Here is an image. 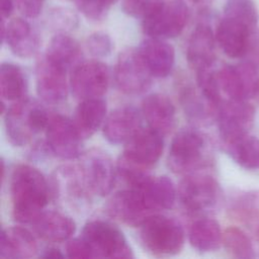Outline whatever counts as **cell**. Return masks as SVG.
I'll use <instances>...</instances> for the list:
<instances>
[{
    "mask_svg": "<svg viewBox=\"0 0 259 259\" xmlns=\"http://www.w3.org/2000/svg\"><path fill=\"white\" fill-rule=\"evenodd\" d=\"M10 191L13 217L22 224H32L49 201V184L45 176L29 165H18L13 170Z\"/></svg>",
    "mask_w": 259,
    "mask_h": 259,
    "instance_id": "1",
    "label": "cell"
},
{
    "mask_svg": "<svg viewBox=\"0 0 259 259\" xmlns=\"http://www.w3.org/2000/svg\"><path fill=\"white\" fill-rule=\"evenodd\" d=\"M50 115L35 100L23 98L13 102L5 112V127L10 142L15 146H24L32 138L46 131Z\"/></svg>",
    "mask_w": 259,
    "mask_h": 259,
    "instance_id": "2",
    "label": "cell"
},
{
    "mask_svg": "<svg viewBox=\"0 0 259 259\" xmlns=\"http://www.w3.org/2000/svg\"><path fill=\"white\" fill-rule=\"evenodd\" d=\"M184 231L176 220L162 214L150 217L140 226V240L144 248L155 256H173L184 245Z\"/></svg>",
    "mask_w": 259,
    "mask_h": 259,
    "instance_id": "3",
    "label": "cell"
},
{
    "mask_svg": "<svg viewBox=\"0 0 259 259\" xmlns=\"http://www.w3.org/2000/svg\"><path fill=\"white\" fill-rule=\"evenodd\" d=\"M204 150L205 141L199 132L193 128L181 130L172 140L168 166L177 174L196 172L205 162Z\"/></svg>",
    "mask_w": 259,
    "mask_h": 259,
    "instance_id": "4",
    "label": "cell"
},
{
    "mask_svg": "<svg viewBox=\"0 0 259 259\" xmlns=\"http://www.w3.org/2000/svg\"><path fill=\"white\" fill-rule=\"evenodd\" d=\"M82 238L89 244L94 257L125 259L134 257L122 232L106 221L88 222L83 228Z\"/></svg>",
    "mask_w": 259,
    "mask_h": 259,
    "instance_id": "5",
    "label": "cell"
},
{
    "mask_svg": "<svg viewBox=\"0 0 259 259\" xmlns=\"http://www.w3.org/2000/svg\"><path fill=\"white\" fill-rule=\"evenodd\" d=\"M189 17L186 4L181 0L162 2L143 18V30L149 37L167 39L178 36Z\"/></svg>",
    "mask_w": 259,
    "mask_h": 259,
    "instance_id": "6",
    "label": "cell"
},
{
    "mask_svg": "<svg viewBox=\"0 0 259 259\" xmlns=\"http://www.w3.org/2000/svg\"><path fill=\"white\" fill-rule=\"evenodd\" d=\"M152 75L139 50L127 49L117 58L114 79L120 91L128 95H140L152 85Z\"/></svg>",
    "mask_w": 259,
    "mask_h": 259,
    "instance_id": "7",
    "label": "cell"
},
{
    "mask_svg": "<svg viewBox=\"0 0 259 259\" xmlns=\"http://www.w3.org/2000/svg\"><path fill=\"white\" fill-rule=\"evenodd\" d=\"M221 91L229 99L248 100L259 93V67L244 61L235 66L226 65L217 71Z\"/></svg>",
    "mask_w": 259,
    "mask_h": 259,
    "instance_id": "8",
    "label": "cell"
},
{
    "mask_svg": "<svg viewBox=\"0 0 259 259\" xmlns=\"http://www.w3.org/2000/svg\"><path fill=\"white\" fill-rule=\"evenodd\" d=\"M178 196L190 212H200L212 207L219 197V185L209 174L192 172L179 184Z\"/></svg>",
    "mask_w": 259,
    "mask_h": 259,
    "instance_id": "9",
    "label": "cell"
},
{
    "mask_svg": "<svg viewBox=\"0 0 259 259\" xmlns=\"http://www.w3.org/2000/svg\"><path fill=\"white\" fill-rule=\"evenodd\" d=\"M108 85V68L98 60L82 62L71 71L70 87L77 99L100 98L107 91Z\"/></svg>",
    "mask_w": 259,
    "mask_h": 259,
    "instance_id": "10",
    "label": "cell"
},
{
    "mask_svg": "<svg viewBox=\"0 0 259 259\" xmlns=\"http://www.w3.org/2000/svg\"><path fill=\"white\" fill-rule=\"evenodd\" d=\"M106 208L112 218L131 227H140L150 217L158 213L143 193L132 187L114 193L108 200Z\"/></svg>",
    "mask_w": 259,
    "mask_h": 259,
    "instance_id": "11",
    "label": "cell"
},
{
    "mask_svg": "<svg viewBox=\"0 0 259 259\" xmlns=\"http://www.w3.org/2000/svg\"><path fill=\"white\" fill-rule=\"evenodd\" d=\"M47 146L59 158L74 159L81 154L82 137L72 119L62 114L50 116L46 128Z\"/></svg>",
    "mask_w": 259,
    "mask_h": 259,
    "instance_id": "12",
    "label": "cell"
},
{
    "mask_svg": "<svg viewBox=\"0 0 259 259\" xmlns=\"http://www.w3.org/2000/svg\"><path fill=\"white\" fill-rule=\"evenodd\" d=\"M218 125L223 143L248 134L255 117L254 107L241 99L222 101L218 108Z\"/></svg>",
    "mask_w": 259,
    "mask_h": 259,
    "instance_id": "13",
    "label": "cell"
},
{
    "mask_svg": "<svg viewBox=\"0 0 259 259\" xmlns=\"http://www.w3.org/2000/svg\"><path fill=\"white\" fill-rule=\"evenodd\" d=\"M80 168L92 194L105 196L115 183V169L110 157L101 150L93 149L83 156Z\"/></svg>",
    "mask_w": 259,
    "mask_h": 259,
    "instance_id": "14",
    "label": "cell"
},
{
    "mask_svg": "<svg viewBox=\"0 0 259 259\" xmlns=\"http://www.w3.org/2000/svg\"><path fill=\"white\" fill-rule=\"evenodd\" d=\"M67 70L53 62L47 55L35 66V84L38 96L48 103H58L68 94Z\"/></svg>",
    "mask_w": 259,
    "mask_h": 259,
    "instance_id": "15",
    "label": "cell"
},
{
    "mask_svg": "<svg viewBox=\"0 0 259 259\" xmlns=\"http://www.w3.org/2000/svg\"><path fill=\"white\" fill-rule=\"evenodd\" d=\"M163 148V135L149 126L142 127L125 143L122 156L141 167L150 169L159 161Z\"/></svg>",
    "mask_w": 259,
    "mask_h": 259,
    "instance_id": "16",
    "label": "cell"
},
{
    "mask_svg": "<svg viewBox=\"0 0 259 259\" xmlns=\"http://www.w3.org/2000/svg\"><path fill=\"white\" fill-rule=\"evenodd\" d=\"M91 192L88 189L80 167L63 166L53 177V194L71 205L86 202Z\"/></svg>",
    "mask_w": 259,
    "mask_h": 259,
    "instance_id": "17",
    "label": "cell"
},
{
    "mask_svg": "<svg viewBox=\"0 0 259 259\" xmlns=\"http://www.w3.org/2000/svg\"><path fill=\"white\" fill-rule=\"evenodd\" d=\"M142 127L139 110L133 106H121L114 109L106 118L103 135L111 144H125Z\"/></svg>",
    "mask_w": 259,
    "mask_h": 259,
    "instance_id": "18",
    "label": "cell"
},
{
    "mask_svg": "<svg viewBox=\"0 0 259 259\" xmlns=\"http://www.w3.org/2000/svg\"><path fill=\"white\" fill-rule=\"evenodd\" d=\"M1 40L19 58H29L39 47V37L30 24L22 18H14L7 25L1 18Z\"/></svg>",
    "mask_w": 259,
    "mask_h": 259,
    "instance_id": "19",
    "label": "cell"
},
{
    "mask_svg": "<svg viewBox=\"0 0 259 259\" xmlns=\"http://www.w3.org/2000/svg\"><path fill=\"white\" fill-rule=\"evenodd\" d=\"M215 36L211 28L205 24H198L192 31L186 49L189 66L196 72L212 67L215 59Z\"/></svg>",
    "mask_w": 259,
    "mask_h": 259,
    "instance_id": "20",
    "label": "cell"
},
{
    "mask_svg": "<svg viewBox=\"0 0 259 259\" xmlns=\"http://www.w3.org/2000/svg\"><path fill=\"white\" fill-rule=\"evenodd\" d=\"M142 113L148 126L165 136L175 125V106L164 94L153 93L142 102Z\"/></svg>",
    "mask_w": 259,
    "mask_h": 259,
    "instance_id": "21",
    "label": "cell"
},
{
    "mask_svg": "<svg viewBox=\"0 0 259 259\" xmlns=\"http://www.w3.org/2000/svg\"><path fill=\"white\" fill-rule=\"evenodd\" d=\"M252 30L242 22L224 16L218 24L215 39L228 57L243 58Z\"/></svg>",
    "mask_w": 259,
    "mask_h": 259,
    "instance_id": "22",
    "label": "cell"
},
{
    "mask_svg": "<svg viewBox=\"0 0 259 259\" xmlns=\"http://www.w3.org/2000/svg\"><path fill=\"white\" fill-rule=\"evenodd\" d=\"M138 50L154 77L164 78L171 73L175 52L170 44L161 38L149 37L142 41Z\"/></svg>",
    "mask_w": 259,
    "mask_h": 259,
    "instance_id": "23",
    "label": "cell"
},
{
    "mask_svg": "<svg viewBox=\"0 0 259 259\" xmlns=\"http://www.w3.org/2000/svg\"><path fill=\"white\" fill-rule=\"evenodd\" d=\"M39 238L52 243L67 241L76 231L75 222L58 211H42L31 224Z\"/></svg>",
    "mask_w": 259,
    "mask_h": 259,
    "instance_id": "24",
    "label": "cell"
},
{
    "mask_svg": "<svg viewBox=\"0 0 259 259\" xmlns=\"http://www.w3.org/2000/svg\"><path fill=\"white\" fill-rule=\"evenodd\" d=\"M37 252L33 235L26 229L11 227L3 229L0 235V257L11 259L31 258Z\"/></svg>",
    "mask_w": 259,
    "mask_h": 259,
    "instance_id": "25",
    "label": "cell"
},
{
    "mask_svg": "<svg viewBox=\"0 0 259 259\" xmlns=\"http://www.w3.org/2000/svg\"><path fill=\"white\" fill-rule=\"evenodd\" d=\"M106 101L102 98L81 100L72 119L82 139L91 137L101 125L106 115Z\"/></svg>",
    "mask_w": 259,
    "mask_h": 259,
    "instance_id": "26",
    "label": "cell"
},
{
    "mask_svg": "<svg viewBox=\"0 0 259 259\" xmlns=\"http://www.w3.org/2000/svg\"><path fill=\"white\" fill-rule=\"evenodd\" d=\"M132 188L139 189L156 212L171 208L175 202L176 189L173 182L166 176L150 175L140 185Z\"/></svg>",
    "mask_w": 259,
    "mask_h": 259,
    "instance_id": "27",
    "label": "cell"
},
{
    "mask_svg": "<svg viewBox=\"0 0 259 259\" xmlns=\"http://www.w3.org/2000/svg\"><path fill=\"white\" fill-rule=\"evenodd\" d=\"M46 55L67 71H72L82 63L83 56L77 40L65 33H58L51 39Z\"/></svg>",
    "mask_w": 259,
    "mask_h": 259,
    "instance_id": "28",
    "label": "cell"
},
{
    "mask_svg": "<svg viewBox=\"0 0 259 259\" xmlns=\"http://www.w3.org/2000/svg\"><path fill=\"white\" fill-rule=\"evenodd\" d=\"M188 238L190 245L197 251L210 252L223 243V232L217 221L200 219L191 225Z\"/></svg>",
    "mask_w": 259,
    "mask_h": 259,
    "instance_id": "29",
    "label": "cell"
},
{
    "mask_svg": "<svg viewBox=\"0 0 259 259\" xmlns=\"http://www.w3.org/2000/svg\"><path fill=\"white\" fill-rule=\"evenodd\" d=\"M223 144L237 164L250 170L259 169V139L246 134Z\"/></svg>",
    "mask_w": 259,
    "mask_h": 259,
    "instance_id": "30",
    "label": "cell"
},
{
    "mask_svg": "<svg viewBox=\"0 0 259 259\" xmlns=\"http://www.w3.org/2000/svg\"><path fill=\"white\" fill-rule=\"evenodd\" d=\"M27 82L22 69L13 63L0 67V91L3 100L18 101L25 98Z\"/></svg>",
    "mask_w": 259,
    "mask_h": 259,
    "instance_id": "31",
    "label": "cell"
},
{
    "mask_svg": "<svg viewBox=\"0 0 259 259\" xmlns=\"http://www.w3.org/2000/svg\"><path fill=\"white\" fill-rule=\"evenodd\" d=\"M230 211L235 219L253 230L259 224V193L251 191L240 195Z\"/></svg>",
    "mask_w": 259,
    "mask_h": 259,
    "instance_id": "32",
    "label": "cell"
},
{
    "mask_svg": "<svg viewBox=\"0 0 259 259\" xmlns=\"http://www.w3.org/2000/svg\"><path fill=\"white\" fill-rule=\"evenodd\" d=\"M223 244L226 250L236 258L254 257V248L250 238L241 229L230 227L223 233Z\"/></svg>",
    "mask_w": 259,
    "mask_h": 259,
    "instance_id": "33",
    "label": "cell"
},
{
    "mask_svg": "<svg viewBox=\"0 0 259 259\" xmlns=\"http://www.w3.org/2000/svg\"><path fill=\"white\" fill-rule=\"evenodd\" d=\"M224 13L226 17L238 20L250 29L257 27L259 14L253 0H227Z\"/></svg>",
    "mask_w": 259,
    "mask_h": 259,
    "instance_id": "34",
    "label": "cell"
},
{
    "mask_svg": "<svg viewBox=\"0 0 259 259\" xmlns=\"http://www.w3.org/2000/svg\"><path fill=\"white\" fill-rule=\"evenodd\" d=\"M197 86L202 96L217 109L222 103V91L220 88L217 72L211 67L197 71Z\"/></svg>",
    "mask_w": 259,
    "mask_h": 259,
    "instance_id": "35",
    "label": "cell"
},
{
    "mask_svg": "<svg viewBox=\"0 0 259 259\" xmlns=\"http://www.w3.org/2000/svg\"><path fill=\"white\" fill-rule=\"evenodd\" d=\"M82 14L91 20L103 19L117 0H74Z\"/></svg>",
    "mask_w": 259,
    "mask_h": 259,
    "instance_id": "36",
    "label": "cell"
},
{
    "mask_svg": "<svg viewBox=\"0 0 259 259\" xmlns=\"http://www.w3.org/2000/svg\"><path fill=\"white\" fill-rule=\"evenodd\" d=\"M86 48L93 57L104 58L110 55L112 51V40L107 33L97 31L88 36Z\"/></svg>",
    "mask_w": 259,
    "mask_h": 259,
    "instance_id": "37",
    "label": "cell"
},
{
    "mask_svg": "<svg viewBox=\"0 0 259 259\" xmlns=\"http://www.w3.org/2000/svg\"><path fill=\"white\" fill-rule=\"evenodd\" d=\"M162 2L163 0H122L121 7L125 14L143 19Z\"/></svg>",
    "mask_w": 259,
    "mask_h": 259,
    "instance_id": "38",
    "label": "cell"
},
{
    "mask_svg": "<svg viewBox=\"0 0 259 259\" xmlns=\"http://www.w3.org/2000/svg\"><path fill=\"white\" fill-rule=\"evenodd\" d=\"M66 253L70 258L94 257L89 244L83 238H76L68 241L66 245Z\"/></svg>",
    "mask_w": 259,
    "mask_h": 259,
    "instance_id": "39",
    "label": "cell"
},
{
    "mask_svg": "<svg viewBox=\"0 0 259 259\" xmlns=\"http://www.w3.org/2000/svg\"><path fill=\"white\" fill-rule=\"evenodd\" d=\"M243 58H245V61L259 67V29L255 28L251 31L248 47Z\"/></svg>",
    "mask_w": 259,
    "mask_h": 259,
    "instance_id": "40",
    "label": "cell"
},
{
    "mask_svg": "<svg viewBox=\"0 0 259 259\" xmlns=\"http://www.w3.org/2000/svg\"><path fill=\"white\" fill-rule=\"evenodd\" d=\"M45 0H14L18 10L26 17H36L42 8Z\"/></svg>",
    "mask_w": 259,
    "mask_h": 259,
    "instance_id": "41",
    "label": "cell"
},
{
    "mask_svg": "<svg viewBox=\"0 0 259 259\" xmlns=\"http://www.w3.org/2000/svg\"><path fill=\"white\" fill-rule=\"evenodd\" d=\"M52 20L56 25L72 27L77 22V17L70 9L58 8L52 13Z\"/></svg>",
    "mask_w": 259,
    "mask_h": 259,
    "instance_id": "42",
    "label": "cell"
},
{
    "mask_svg": "<svg viewBox=\"0 0 259 259\" xmlns=\"http://www.w3.org/2000/svg\"><path fill=\"white\" fill-rule=\"evenodd\" d=\"M39 257L46 258V259H58V258H64L65 255L58 248L48 247L42 250Z\"/></svg>",
    "mask_w": 259,
    "mask_h": 259,
    "instance_id": "43",
    "label": "cell"
},
{
    "mask_svg": "<svg viewBox=\"0 0 259 259\" xmlns=\"http://www.w3.org/2000/svg\"><path fill=\"white\" fill-rule=\"evenodd\" d=\"M14 0H0V13L1 18H7L13 11Z\"/></svg>",
    "mask_w": 259,
    "mask_h": 259,
    "instance_id": "44",
    "label": "cell"
},
{
    "mask_svg": "<svg viewBox=\"0 0 259 259\" xmlns=\"http://www.w3.org/2000/svg\"><path fill=\"white\" fill-rule=\"evenodd\" d=\"M253 231H254V234H255V236H256V238H257V240L259 241V224L253 229Z\"/></svg>",
    "mask_w": 259,
    "mask_h": 259,
    "instance_id": "45",
    "label": "cell"
},
{
    "mask_svg": "<svg viewBox=\"0 0 259 259\" xmlns=\"http://www.w3.org/2000/svg\"><path fill=\"white\" fill-rule=\"evenodd\" d=\"M258 96H259V93H258Z\"/></svg>",
    "mask_w": 259,
    "mask_h": 259,
    "instance_id": "46",
    "label": "cell"
},
{
    "mask_svg": "<svg viewBox=\"0 0 259 259\" xmlns=\"http://www.w3.org/2000/svg\"><path fill=\"white\" fill-rule=\"evenodd\" d=\"M195 1H197V0H195Z\"/></svg>",
    "mask_w": 259,
    "mask_h": 259,
    "instance_id": "47",
    "label": "cell"
}]
</instances>
